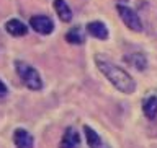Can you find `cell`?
<instances>
[{"label":"cell","mask_w":157,"mask_h":148,"mask_svg":"<svg viewBox=\"0 0 157 148\" xmlns=\"http://www.w3.org/2000/svg\"><path fill=\"white\" fill-rule=\"evenodd\" d=\"M87 33L90 34L92 38L100 39V41H106L108 36H110V31H108L106 24L103 21H90V23H87Z\"/></svg>","instance_id":"9c48e42d"},{"label":"cell","mask_w":157,"mask_h":148,"mask_svg":"<svg viewBox=\"0 0 157 148\" xmlns=\"http://www.w3.org/2000/svg\"><path fill=\"white\" fill-rule=\"evenodd\" d=\"M54 10H56L57 16L64 23H71L72 21V10L69 8V5L66 3V0H54Z\"/></svg>","instance_id":"7c38bea8"},{"label":"cell","mask_w":157,"mask_h":148,"mask_svg":"<svg viewBox=\"0 0 157 148\" xmlns=\"http://www.w3.org/2000/svg\"><path fill=\"white\" fill-rule=\"evenodd\" d=\"M15 72H17L18 78L23 81V85L31 91H39L43 88V78L38 68H34L31 63L25 60H15Z\"/></svg>","instance_id":"7a4b0ae2"},{"label":"cell","mask_w":157,"mask_h":148,"mask_svg":"<svg viewBox=\"0 0 157 148\" xmlns=\"http://www.w3.org/2000/svg\"><path fill=\"white\" fill-rule=\"evenodd\" d=\"M116 12H118V15H120L121 21L124 23L131 31H134V33H141L142 31V28H144L142 26V21H141L139 15H137L132 8L120 3V5H116Z\"/></svg>","instance_id":"3957f363"},{"label":"cell","mask_w":157,"mask_h":148,"mask_svg":"<svg viewBox=\"0 0 157 148\" xmlns=\"http://www.w3.org/2000/svg\"><path fill=\"white\" fill-rule=\"evenodd\" d=\"M142 112L147 119H155L157 117V93H151V95L144 96L142 99Z\"/></svg>","instance_id":"30bf717a"},{"label":"cell","mask_w":157,"mask_h":148,"mask_svg":"<svg viewBox=\"0 0 157 148\" xmlns=\"http://www.w3.org/2000/svg\"><path fill=\"white\" fill-rule=\"evenodd\" d=\"M116 2H120V3H126V2H129V0H116Z\"/></svg>","instance_id":"9a60e30c"},{"label":"cell","mask_w":157,"mask_h":148,"mask_svg":"<svg viewBox=\"0 0 157 148\" xmlns=\"http://www.w3.org/2000/svg\"><path fill=\"white\" fill-rule=\"evenodd\" d=\"M8 95V88H7V85H5V83L0 80V98H5Z\"/></svg>","instance_id":"5bb4252c"},{"label":"cell","mask_w":157,"mask_h":148,"mask_svg":"<svg viewBox=\"0 0 157 148\" xmlns=\"http://www.w3.org/2000/svg\"><path fill=\"white\" fill-rule=\"evenodd\" d=\"M124 60H126V63L129 67L136 68V70H139V72H144L146 68H147V59H146L144 54H141V52L129 54V56L124 57Z\"/></svg>","instance_id":"8fae6325"},{"label":"cell","mask_w":157,"mask_h":148,"mask_svg":"<svg viewBox=\"0 0 157 148\" xmlns=\"http://www.w3.org/2000/svg\"><path fill=\"white\" fill-rule=\"evenodd\" d=\"M29 26L33 28V31L43 36H49L54 31V21L46 15H34L29 18Z\"/></svg>","instance_id":"277c9868"},{"label":"cell","mask_w":157,"mask_h":148,"mask_svg":"<svg viewBox=\"0 0 157 148\" xmlns=\"http://www.w3.org/2000/svg\"><path fill=\"white\" fill-rule=\"evenodd\" d=\"M5 31L13 38H23L28 34V26L25 24L21 20L18 18H12L5 23Z\"/></svg>","instance_id":"ba28073f"},{"label":"cell","mask_w":157,"mask_h":148,"mask_svg":"<svg viewBox=\"0 0 157 148\" xmlns=\"http://www.w3.org/2000/svg\"><path fill=\"white\" fill-rule=\"evenodd\" d=\"M95 65L101 72V75L111 83L123 95H132L136 91V80L132 78L129 72H126L124 68L118 67L116 63L108 60L101 54H95Z\"/></svg>","instance_id":"6da1fadb"},{"label":"cell","mask_w":157,"mask_h":148,"mask_svg":"<svg viewBox=\"0 0 157 148\" xmlns=\"http://www.w3.org/2000/svg\"><path fill=\"white\" fill-rule=\"evenodd\" d=\"M66 41L69 44H74V46H82L85 42V34L80 28H72L66 33Z\"/></svg>","instance_id":"4fadbf2b"},{"label":"cell","mask_w":157,"mask_h":148,"mask_svg":"<svg viewBox=\"0 0 157 148\" xmlns=\"http://www.w3.org/2000/svg\"><path fill=\"white\" fill-rule=\"evenodd\" d=\"M13 145H15V148H34V139L28 130L15 129V132H13Z\"/></svg>","instance_id":"8992f818"},{"label":"cell","mask_w":157,"mask_h":148,"mask_svg":"<svg viewBox=\"0 0 157 148\" xmlns=\"http://www.w3.org/2000/svg\"><path fill=\"white\" fill-rule=\"evenodd\" d=\"M78 146H80V134L74 127H67L62 134L59 148H78Z\"/></svg>","instance_id":"52a82bcc"},{"label":"cell","mask_w":157,"mask_h":148,"mask_svg":"<svg viewBox=\"0 0 157 148\" xmlns=\"http://www.w3.org/2000/svg\"><path fill=\"white\" fill-rule=\"evenodd\" d=\"M83 135H85L88 148H111L106 142H103L100 134L90 125H83Z\"/></svg>","instance_id":"5b68a950"}]
</instances>
